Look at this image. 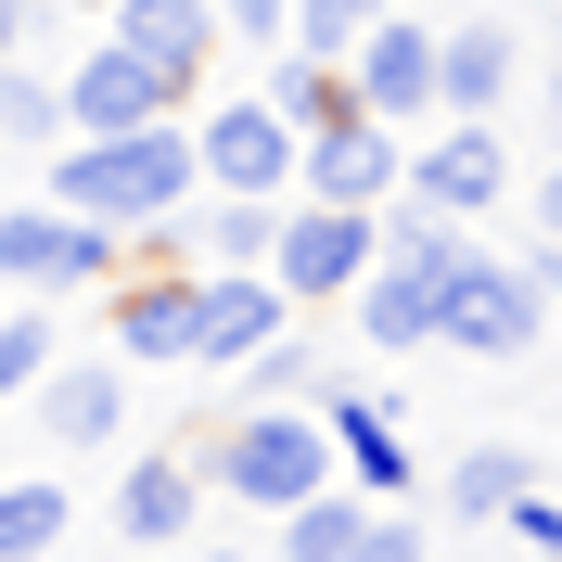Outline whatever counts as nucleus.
<instances>
[{"mask_svg": "<svg viewBox=\"0 0 562 562\" xmlns=\"http://www.w3.org/2000/svg\"><path fill=\"white\" fill-rule=\"evenodd\" d=\"M192 192H205V167H192V128L179 115L115 128V140H52V205L103 217V231H179Z\"/></svg>", "mask_w": 562, "mask_h": 562, "instance_id": "f257e3e1", "label": "nucleus"}, {"mask_svg": "<svg viewBox=\"0 0 562 562\" xmlns=\"http://www.w3.org/2000/svg\"><path fill=\"white\" fill-rule=\"evenodd\" d=\"M179 448H192V473L217 498H244V512H294L307 486H333V435H319L307 396H244V409H217Z\"/></svg>", "mask_w": 562, "mask_h": 562, "instance_id": "f03ea898", "label": "nucleus"}, {"mask_svg": "<svg viewBox=\"0 0 562 562\" xmlns=\"http://www.w3.org/2000/svg\"><path fill=\"white\" fill-rule=\"evenodd\" d=\"M537 333H550V294H537L512 256H486L473 231H460L448 281H435V346H460V358H537Z\"/></svg>", "mask_w": 562, "mask_h": 562, "instance_id": "7ed1b4c3", "label": "nucleus"}, {"mask_svg": "<svg viewBox=\"0 0 562 562\" xmlns=\"http://www.w3.org/2000/svg\"><path fill=\"white\" fill-rule=\"evenodd\" d=\"M384 256V231H371V205H307V192H281V231H269V281L294 319H333L358 294V269Z\"/></svg>", "mask_w": 562, "mask_h": 562, "instance_id": "20e7f679", "label": "nucleus"}, {"mask_svg": "<svg viewBox=\"0 0 562 562\" xmlns=\"http://www.w3.org/2000/svg\"><path fill=\"white\" fill-rule=\"evenodd\" d=\"M128 269V231H103V217H77V205H0V281L13 294H90V281Z\"/></svg>", "mask_w": 562, "mask_h": 562, "instance_id": "39448f33", "label": "nucleus"}, {"mask_svg": "<svg viewBox=\"0 0 562 562\" xmlns=\"http://www.w3.org/2000/svg\"><path fill=\"white\" fill-rule=\"evenodd\" d=\"M396 192L409 205H435V217H498L512 205V140H498V115H435V140L422 154H396Z\"/></svg>", "mask_w": 562, "mask_h": 562, "instance_id": "423d86ee", "label": "nucleus"}, {"mask_svg": "<svg viewBox=\"0 0 562 562\" xmlns=\"http://www.w3.org/2000/svg\"><path fill=\"white\" fill-rule=\"evenodd\" d=\"M52 90H65V140H115V128H154V115H192V90L167 65H140L128 38H90L77 65H52Z\"/></svg>", "mask_w": 562, "mask_h": 562, "instance_id": "0eeeda50", "label": "nucleus"}, {"mask_svg": "<svg viewBox=\"0 0 562 562\" xmlns=\"http://www.w3.org/2000/svg\"><path fill=\"white\" fill-rule=\"evenodd\" d=\"M192 167L205 192H294V128L269 115V90H231V103H192Z\"/></svg>", "mask_w": 562, "mask_h": 562, "instance_id": "6e6552de", "label": "nucleus"}, {"mask_svg": "<svg viewBox=\"0 0 562 562\" xmlns=\"http://www.w3.org/2000/svg\"><path fill=\"white\" fill-rule=\"evenodd\" d=\"M346 90L384 115V128H422V115H435V13H409V0L371 13V26L346 38Z\"/></svg>", "mask_w": 562, "mask_h": 562, "instance_id": "1a4fd4ad", "label": "nucleus"}, {"mask_svg": "<svg viewBox=\"0 0 562 562\" xmlns=\"http://www.w3.org/2000/svg\"><path fill=\"white\" fill-rule=\"evenodd\" d=\"M103 333L128 371H192V269L179 256H140L103 281Z\"/></svg>", "mask_w": 562, "mask_h": 562, "instance_id": "9d476101", "label": "nucleus"}, {"mask_svg": "<svg viewBox=\"0 0 562 562\" xmlns=\"http://www.w3.org/2000/svg\"><path fill=\"white\" fill-rule=\"evenodd\" d=\"M396 154H409V128H384V115H333V128L294 140V192H307V205H384V192H396Z\"/></svg>", "mask_w": 562, "mask_h": 562, "instance_id": "9b49d317", "label": "nucleus"}, {"mask_svg": "<svg viewBox=\"0 0 562 562\" xmlns=\"http://www.w3.org/2000/svg\"><path fill=\"white\" fill-rule=\"evenodd\" d=\"M281 319L294 307H281L269 269H192V371H244Z\"/></svg>", "mask_w": 562, "mask_h": 562, "instance_id": "f8f14e48", "label": "nucleus"}, {"mask_svg": "<svg viewBox=\"0 0 562 562\" xmlns=\"http://www.w3.org/2000/svg\"><path fill=\"white\" fill-rule=\"evenodd\" d=\"M13 409H38L52 448H115V435H128V358H52Z\"/></svg>", "mask_w": 562, "mask_h": 562, "instance_id": "ddd939ff", "label": "nucleus"}, {"mask_svg": "<svg viewBox=\"0 0 562 562\" xmlns=\"http://www.w3.org/2000/svg\"><path fill=\"white\" fill-rule=\"evenodd\" d=\"M525 90V38L498 26V13H435V115H498Z\"/></svg>", "mask_w": 562, "mask_h": 562, "instance_id": "4468645a", "label": "nucleus"}, {"mask_svg": "<svg viewBox=\"0 0 562 562\" xmlns=\"http://www.w3.org/2000/svg\"><path fill=\"white\" fill-rule=\"evenodd\" d=\"M103 38H128L140 65H167L192 103L217 77V0H103Z\"/></svg>", "mask_w": 562, "mask_h": 562, "instance_id": "2eb2a0df", "label": "nucleus"}, {"mask_svg": "<svg viewBox=\"0 0 562 562\" xmlns=\"http://www.w3.org/2000/svg\"><path fill=\"white\" fill-rule=\"evenodd\" d=\"M192 512H205V473H192V448H140L128 473H115V537H128V550H179V537H192Z\"/></svg>", "mask_w": 562, "mask_h": 562, "instance_id": "dca6fc26", "label": "nucleus"}, {"mask_svg": "<svg viewBox=\"0 0 562 562\" xmlns=\"http://www.w3.org/2000/svg\"><path fill=\"white\" fill-rule=\"evenodd\" d=\"M307 409H319V435H333V473H346L358 498H409V448H396V409H384V396L319 384Z\"/></svg>", "mask_w": 562, "mask_h": 562, "instance_id": "f3484780", "label": "nucleus"}, {"mask_svg": "<svg viewBox=\"0 0 562 562\" xmlns=\"http://www.w3.org/2000/svg\"><path fill=\"white\" fill-rule=\"evenodd\" d=\"M179 217H192V244H205V269H269L281 192H217V205H205V192H192V205H179Z\"/></svg>", "mask_w": 562, "mask_h": 562, "instance_id": "a211bd4d", "label": "nucleus"}, {"mask_svg": "<svg viewBox=\"0 0 562 562\" xmlns=\"http://www.w3.org/2000/svg\"><path fill=\"white\" fill-rule=\"evenodd\" d=\"M65 525H77L65 473H0V562H52Z\"/></svg>", "mask_w": 562, "mask_h": 562, "instance_id": "6ab92c4d", "label": "nucleus"}, {"mask_svg": "<svg viewBox=\"0 0 562 562\" xmlns=\"http://www.w3.org/2000/svg\"><path fill=\"white\" fill-rule=\"evenodd\" d=\"M269 115L307 140V128H333V115H371V103L346 90V65H319V52H281V65H269Z\"/></svg>", "mask_w": 562, "mask_h": 562, "instance_id": "aec40b11", "label": "nucleus"}, {"mask_svg": "<svg viewBox=\"0 0 562 562\" xmlns=\"http://www.w3.org/2000/svg\"><path fill=\"white\" fill-rule=\"evenodd\" d=\"M358 512H371L358 486H307L294 512H269V525H281V562H358Z\"/></svg>", "mask_w": 562, "mask_h": 562, "instance_id": "412c9836", "label": "nucleus"}, {"mask_svg": "<svg viewBox=\"0 0 562 562\" xmlns=\"http://www.w3.org/2000/svg\"><path fill=\"white\" fill-rule=\"evenodd\" d=\"M0 140H26V154L65 140V90H52V65H26V52H0Z\"/></svg>", "mask_w": 562, "mask_h": 562, "instance_id": "4be33fe9", "label": "nucleus"}, {"mask_svg": "<svg viewBox=\"0 0 562 562\" xmlns=\"http://www.w3.org/2000/svg\"><path fill=\"white\" fill-rule=\"evenodd\" d=\"M537 486V460L525 448H460L448 460V525H498V498Z\"/></svg>", "mask_w": 562, "mask_h": 562, "instance_id": "5701e85b", "label": "nucleus"}, {"mask_svg": "<svg viewBox=\"0 0 562 562\" xmlns=\"http://www.w3.org/2000/svg\"><path fill=\"white\" fill-rule=\"evenodd\" d=\"M52 371V294H0V409Z\"/></svg>", "mask_w": 562, "mask_h": 562, "instance_id": "b1692460", "label": "nucleus"}, {"mask_svg": "<svg viewBox=\"0 0 562 562\" xmlns=\"http://www.w3.org/2000/svg\"><path fill=\"white\" fill-rule=\"evenodd\" d=\"M371 13H396V0H294V26H281V52H319V65H346V38L371 26Z\"/></svg>", "mask_w": 562, "mask_h": 562, "instance_id": "393cba45", "label": "nucleus"}, {"mask_svg": "<svg viewBox=\"0 0 562 562\" xmlns=\"http://www.w3.org/2000/svg\"><path fill=\"white\" fill-rule=\"evenodd\" d=\"M244 384H256V396H307V384H319V346H307V333H294V319H281L269 346L244 358Z\"/></svg>", "mask_w": 562, "mask_h": 562, "instance_id": "a878e982", "label": "nucleus"}, {"mask_svg": "<svg viewBox=\"0 0 562 562\" xmlns=\"http://www.w3.org/2000/svg\"><path fill=\"white\" fill-rule=\"evenodd\" d=\"M498 537H512L525 562H562V498L550 486H512V498H498Z\"/></svg>", "mask_w": 562, "mask_h": 562, "instance_id": "bb28decb", "label": "nucleus"}, {"mask_svg": "<svg viewBox=\"0 0 562 562\" xmlns=\"http://www.w3.org/2000/svg\"><path fill=\"white\" fill-rule=\"evenodd\" d=\"M358 562H435V537H422L396 498H371V512H358Z\"/></svg>", "mask_w": 562, "mask_h": 562, "instance_id": "cd10ccee", "label": "nucleus"}, {"mask_svg": "<svg viewBox=\"0 0 562 562\" xmlns=\"http://www.w3.org/2000/svg\"><path fill=\"white\" fill-rule=\"evenodd\" d=\"M294 26V0H217V38H244V52H281Z\"/></svg>", "mask_w": 562, "mask_h": 562, "instance_id": "c85d7f7f", "label": "nucleus"}, {"mask_svg": "<svg viewBox=\"0 0 562 562\" xmlns=\"http://www.w3.org/2000/svg\"><path fill=\"white\" fill-rule=\"evenodd\" d=\"M537 244H562V154L537 167Z\"/></svg>", "mask_w": 562, "mask_h": 562, "instance_id": "c756f323", "label": "nucleus"}, {"mask_svg": "<svg viewBox=\"0 0 562 562\" xmlns=\"http://www.w3.org/2000/svg\"><path fill=\"white\" fill-rule=\"evenodd\" d=\"M38 26H52V13H38V0H0V52H26Z\"/></svg>", "mask_w": 562, "mask_h": 562, "instance_id": "7c9ffc66", "label": "nucleus"}, {"mask_svg": "<svg viewBox=\"0 0 562 562\" xmlns=\"http://www.w3.org/2000/svg\"><path fill=\"white\" fill-rule=\"evenodd\" d=\"M0 473H13V409H0Z\"/></svg>", "mask_w": 562, "mask_h": 562, "instance_id": "2f4dec72", "label": "nucleus"}, {"mask_svg": "<svg viewBox=\"0 0 562 562\" xmlns=\"http://www.w3.org/2000/svg\"><path fill=\"white\" fill-rule=\"evenodd\" d=\"M205 562H244V550H205Z\"/></svg>", "mask_w": 562, "mask_h": 562, "instance_id": "473e14b6", "label": "nucleus"}, {"mask_svg": "<svg viewBox=\"0 0 562 562\" xmlns=\"http://www.w3.org/2000/svg\"><path fill=\"white\" fill-rule=\"evenodd\" d=\"M0 294H13V281H0Z\"/></svg>", "mask_w": 562, "mask_h": 562, "instance_id": "72a5a7b5", "label": "nucleus"}]
</instances>
